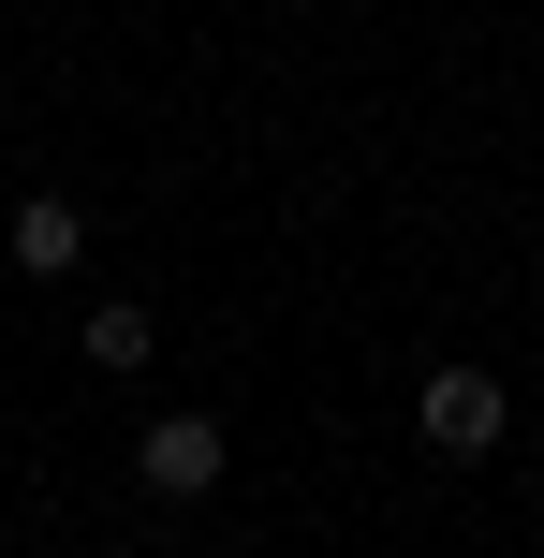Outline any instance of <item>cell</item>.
Listing matches in <instances>:
<instances>
[{"label": "cell", "instance_id": "1", "mask_svg": "<svg viewBox=\"0 0 544 558\" xmlns=\"http://www.w3.org/2000/svg\"><path fill=\"white\" fill-rule=\"evenodd\" d=\"M412 426H427V456H500V441H516V383L457 353V367L412 383Z\"/></svg>", "mask_w": 544, "mask_h": 558}, {"label": "cell", "instance_id": "2", "mask_svg": "<svg viewBox=\"0 0 544 558\" xmlns=\"http://www.w3.org/2000/svg\"><path fill=\"white\" fill-rule=\"evenodd\" d=\"M221 471H235V426L221 412H147L133 426V485H147V500H221Z\"/></svg>", "mask_w": 544, "mask_h": 558}, {"label": "cell", "instance_id": "3", "mask_svg": "<svg viewBox=\"0 0 544 558\" xmlns=\"http://www.w3.org/2000/svg\"><path fill=\"white\" fill-rule=\"evenodd\" d=\"M0 251H15L29 279H74V265H88V206H74V192H29L15 221H0Z\"/></svg>", "mask_w": 544, "mask_h": 558}, {"label": "cell", "instance_id": "4", "mask_svg": "<svg viewBox=\"0 0 544 558\" xmlns=\"http://www.w3.org/2000/svg\"><path fill=\"white\" fill-rule=\"evenodd\" d=\"M88 367H104V383H147V367H162V324H147V294H104V308H88Z\"/></svg>", "mask_w": 544, "mask_h": 558}]
</instances>
